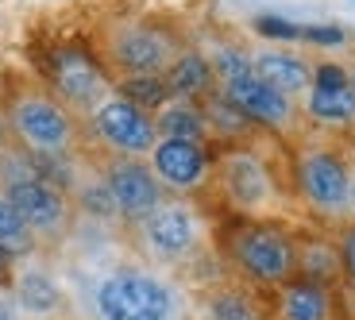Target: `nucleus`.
<instances>
[{
	"label": "nucleus",
	"instance_id": "obj_15",
	"mask_svg": "<svg viewBox=\"0 0 355 320\" xmlns=\"http://www.w3.org/2000/svg\"><path fill=\"white\" fill-rule=\"evenodd\" d=\"M251 73L275 85L290 100H302L313 85V62L290 46H255L251 51Z\"/></svg>",
	"mask_w": 355,
	"mask_h": 320
},
{
	"label": "nucleus",
	"instance_id": "obj_7",
	"mask_svg": "<svg viewBox=\"0 0 355 320\" xmlns=\"http://www.w3.org/2000/svg\"><path fill=\"white\" fill-rule=\"evenodd\" d=\"M132 235L155 267H186L209 247V220L189 197H166L147 220L135 224Z\"/></svg>",
	"mask_w": 355,
	"mask_h": 320
},
{
	"label": "nucleus",
	"instance_id": "obj_12",
	"mask_svg": "<svg viewBox=\"0 0 355 320\" xmlns=\"http://www.w3.org/2000/svg\"><path fill=\"white\" fill-rule=\"evenodd\" d=\"M147 166L155 170V178L162 189L174 197L201 193L213 181L216 154L209 151V143H186V139H159L155 151L147 154Z\"/></svg>",
	"mask_w": 355,
	"mask_h": 320
},
{
	"label": "nucleus",
	"instance_id": "obj_3",
	"mask_svg": "<svg viewBox=\"0 0 355 320\" xmlns=\"http://www.w3.org/2000/svg\"><path fill=\"white\" fill-rule=\"evenodd\" d=\"M0 189L16 205V213L24 216L27 228L35 231L39 247H58L73 231V216H78L73 197L39 178L31 170V159L19 147H8V159L0 166Z\"/></svg>",
	"mask_w": 355,
	"mask_h": 320
},
{
	"label": "nucleus",
	"instance_id": "obj_2",
	"mask_svg": "<svg viewBox=\"0 0 355 320\" xmlns=\"http://www.w3.org/2000/svg\"><path fill=\"white\" fill-rule=\"evenodd\" d=\"M4 132L31 159H70L81 143V120L51 89L24 85L4 105Z\"/></svg>",
	"mask_w": 355,
	"mask_h": 320
},
{
	"label": "nucleus",
	"instance_id": "obj_23",
	"mask_svg": "<svg viewBox=\"0 0 355 320\" xmlns=\"http://www.w3.org/2000/svg\"><path fill=\"white\" fill-rule=\"evenodd\" d=\"M0 251L12 258V263H19V258H31L39 255V240L35 231L24 224V216L16 213V205H12L8 197H4V189H0Z\"/></svg>",
	"mask_w": 355,
	"mask_h": 320
},
{
	"label": "nucleus",
	"instance_id": "obj_27",
	"mask_svg": "<svg viewBox=\"0 0 355 320\" xmlns=\"http://www.w3.org/2000/svg\"><path fill=\"white\" fill-rule=\"evenodd\" d=\"M255 35L263 43H302V24H293L286 16H275V12H263V16L251 19Z\"/></svg>",
	"mask_w": 355,
	"mask_h": 320
},
{
	"label": "nucleus",
	"instance_id": "obj_28",
	"mask_svg": "<svg viewBox=\"0 0 355 320\" xmlns=\"http://www.w3.org/2000/svg\"><path fill=\"white\" fill-rule=\"evenodd\" d=\"M302 43L317 51H340L347 43V31L336 24H302Z\"/></svg>",
	"mask_w": 355,
	"mask_h": 320
},
{
	"label": "nucleus",
	"instance_id": "obj_21",
	"mask_svg": "<svg viewBox=\"0 0 355 320\" xmlns=\"http://www.w3.org/2000/svg\"><path fill=\"white\" fill-rule=\"evenodd\" d=\"M197 317L201 320H266L263 305L240 290V285H216L197 301Z\"/></svg>",
	"mask_w": 355,
	"mask_h": 320
},
{
	"label": "nucleus",
	"instance_id": "obj_6",
	"mask_svg": "<svg viewBox=\"0 0 355 320\" xmlns=\"http://www.w3.org/2000/svg\"><path fill=\"white\" fill-rule=\"evenodd\" d=\"M293 193L317 220L352 224V159L332 143H302L293 151Z\"/></svg>",
	"mask_w": 355,
	"mask_h": 320
},
{
	"label": "nucleus",
	"instance_id": "obj_18",
	"mask_svg": "<svg viewBox=\"0 0 355 320\" xmlns=\"http://www.w3.org/2000/svg\"><path fill=\"white\" fill-rule=\"evenodd\" d=\"M166 85H170L174 97L197 100V105H201L205 97H213L216 78H213V66H209V58H205L201 46H182V51H178V58L166 70Z\"/></svg>",
	"mask_w": 355,
	"mask_h": 320
},
{
	"label": "nucleus",
	"instance_id": "obj_13",
	"mask_svg": "<svg viewBox=\"0 0 355 320\" xmlns=\"http://www.w3.org/2000/svg\"><path fill=\"white\" fill-rule=\"evenodd\" d=\"M101 170H105L108 189H112L120 224H128V228L147 220V216L170 197L166 189H162V181L155 178V170L147 166V159H108Z\"/></svg>",
	"mask_w": 355,
	"mask_h": 320
},
{
	"label": "nucleus",
	"instance_id": "obj_11",
	"mask_svg": "<svg viewBox=\"0 0 355 320\" xmlns=\"http://www.w3.org/2000/svg\"><path fill=\"white\" fill-rule=\"evenodd\" d=\"M220 97L240 108L251 120V127H263V132H270V135L290 139V135H297V127H302V105L290 100L286 93H278L275 85H266L255 73L220 85Z\"/></svg>",
	"mask_w": 355,
	"mask_h": 320
},
{
	"label": "nucleus",
	"instance_id": "obj_19",
	"mask_svg": "<svg viewBox=\"0 0 355 320\" xmlns=\"http://www.w3.org/2000/svg\"><path fill=\"white\" fill-rule=\"evenodd\" d=\"M155 132L159 139H186V143H209V120H205V108L197 100H182L170 97L166 105L155 112Z\"/></svg>",
	"mask_w": 355,
	"mask_h": 320
},
{
	"label": "nucleus",
	"instance_id": "obj_8",
	"mask_svg": "<svg viewBox=\"0 0 355 320\" xmlns=\"http://www.w3.org/2000/svg\"><path fill=\"white\" fill-rule=\"evenodd\" d=\"M178 31L155 19H112L101 35L105 70L112 78H135V73H166L182 51Z\"/></svg>",
	"mask_w": 355,
	"mask_h": 320
},
{
	"label": "nucleus",
	"instance_id": "obj_31",
	"mask_svg": "<svg viewBox=\"0 0 355 320\" xmlns=\"http://www.w3.org/2000/svg\"><path fill=\"white\" fill-rule=\"evenodd\" d=\"M0 320H27V317L16 309V301H8V297L0 294Z\"/></svg>",
	"mask_w": 355,
	"mask_h": 320
},
{
	"label": "nucleus",
	"instance_id": "obj_4",
	"mask_svg": "<svg viewBox=\"0 0 355 320\" xmlns=\"http://www.w3.org/2000/svg\"><path fill=\"white\" fill-rule=\"evenodd\" d=\"M213 181L224 205L243 220H278L286 216V193L275 178V166L251 143H228L216 154Z\"/></svg>",
	"mask_w": 355,
	"mask_h": 320
},
{
	"label": "nucleus",
	"instance_id": "obj_17",
	"mask_svg": "<svg viewBox=\"0 0 355 320\" xmlns=\"http://www.w3.org/2000/svg\"><path fill=\"white\" fill-rule=\"evenodd\" d=\"M302 120L324 132H355V85H340V89H320L309 85L302 100Z\"/></svg>",
	"mask_w": 355,
	"mask_h": 320
},
{
	"label": "nucleus",
	"instance_id": "obj_5",
	"mask_svg": "<svg viewBox=\"0 0 355 320\" xmlns=\"http://www.w3.org/2000/svg\"><path fill=\"white\" fill-rule=\"evenodd\" d=\"M232 270L248 285L278 290L297 278V235L278 220H240L224 240Z\"/></svg>",
	"mask_w": 355,
	"mask_h": 320
},
{
	"label": "nucleus",
	"instance_id": "obj_24",
	"mask_svg": "<svg viewBox=\"0 0 355 320\" xmlns=\"http://www.w3.org/2000/svg\"><path fill=\"white\" fill-rule=\"evenodd\" d=\"M205 108V120H209V135L213 139H232V143H248L251 135V120L240 112V108L232 105V100L220 97V89L213 93V97L201 100Z\"/></svg>",
	"mask_w": 355,
	"mask_h": 320
},
{
	"label": "nucleus",
	"instance_id": "obj_10",
	"mask_svg": "<svg viewBox=\"0 0 355 320\" xmlns=\"http://www.w3.org/2000/svg\"><path fill=\"white\" fill-rule=\"evenodd\" d=\"M85 132L108 159H147L155 151V143H159L155 116L143 112L132 100H124L120 93H112L97 112L89 116Z\"/></svg>",
	"mask_w": 355,
	"mask_h": 320
},
{
	"label": "nucleus",
	"instance_id": "obj_20",
	"mask_svg": "<svg viewBox=\"0 0 355 320\" xmlns=\"http://www.w3.org/2000/svg\"><path fill=\"white\" fill-rule=\"evenodd\" d=\"M297 278H309V282H320V285H336L340 278H344L340 243L320 240V235L297 240Z\"/></svg>",
	"mask_w": 355,
	"mask_h": 320
},
{
	"label": "nucleus",
	"instance_id": "obj_29",
	"mask_svg": "<svg viewBox=\"0 0 355 320\" xmlns=\"http://www.w3.org/2000/svg\"><path fill=\"white\" fill-rule=\"evenodd\" d=\"M313 85H320V89L352 85V66H344V62H313Z\"/></svg>",
	"mask_w": 355,
	"mask_h": 320
},
{
	"label": "nucleus",
	"instance_id": "obj_32",
	"mask_svg": "<svg viewBox=\"0 0 355 320\" xmlns=\"http://www.w3.org/2000/svg\"><path fill=\"white\" fill-rule=\"evenodd\" d=\"M8 147H12V139H8V132H4V120H0V166L8 159Z\"/></svg>",
	"mask_w": 355,
	"mask_h": 320
},
{
	"label": "nucleus",
	"instance_id": "obj_34",
	"mask_svg": "<svg viewBox=\"0 0 355 320\" xmlns=\"http://www.w3.org/2000/svg\"><path fill=\"white\" fill-rule=\"evenodd\" d=\"M352 85H355V66H352Z\"/></svg>",
	"mask_w": 355,
	"mask_h": 320
},
{
	"label": "nucleus",
	"instance_id": "obj_22",
	"mask_svg": "<svg viewBox=\"0 0 355 320\" xmlns=\"http://www.w3.org/2000/svg\"><path fill=\"white\" fill-rule=\"evenodd\" d=\"M73 208L93 220H108V224H120V213H116V201H112V189L105 181V170H81L78 186H73Z\"/></svg>",
	"mask_w": 355,
	"mask_h": 320
},
{
	"label": "nucleus",
	"instance_id": "obj_16",
	"mask_svg": "<svg viewBox=\"0 0 355 320\" xmlns=\"http://www.w3.org/2000/svg\"><path fill=\"white\" fill-rule=\"evenodd\" d=\"M275 320H336V290L309 278H290L275 290Z\"/></svg>",
	"mask_w": 355,
	"mask_h": 320
},
{
	"label": "nucleus",
	"instance_id": "obj_25",
	"mask_svg": "<svg viewBox=\"0 0 355 320\" xmlns=\"http://www.w3.org/2000/svg\"><path fill=\"white\" fill-rule=\"evenodd\" d=\"M112 81H116V93L120 97L139 105L143 112H151V116L174 97L166 85V73H135V78H112Z\"/></svg>",
	"mask_w": 355,
	"mask_h": 320
},
{
	"label": "nucleus",
	"instance_id": "obj_26",
	"mask_svg": "<svg viewBox=\"0 0 355 320\" xmlns=\"http://www.w3.org/2000/svg\"><path fill=\"white\" fill-rule=\"evenodd\" d=\"M201 51H205V58H209V66H213L216 89H220V85H228V81L248 78V73H251V51H248V46L216 39V43L201 46Z\"/></svg>",
	"mask_w": 355,
	"mask_h": 320
},
{
	"label": "nucleus",
	"instance_id": "obj_9",
	"mask_svg": "<svg viewBox=\"0 0 355 320\" xmlns=\"http://www.w3.org/2000/svg\"><path fill=\"white\" fill-rule=\"evenodd\" d=\"M46 78H51V93L62 100L78 120H89V116L116 93V81H112V73L105 70V62H97V58L89 51H81V46H58V51L51 54Z\"/></svg>",
	"mask_w": 355,
	"mask_h": 320
},
{
	"label": "nucleus",
	"instance_id": "obj_1",
	"mask_svg": "<svg viewBox=\"0 0 355 320\" xmlns=\"http://www.w3.org/2000/svg\"><path fill=\"white\" fill-rule=\"evenodd\" d=\"M189 312L182 282L159 267H116L93 285L97 320H189Z\"/></svg>",
	"mask_w": 355,
	"mask_h": 320
},
{
	"label": "nucleus",
	"instance_id": "obj_14",
	"mask_svg": "<svg viewBox=\"0 0 355 320\" xmlns=\"http://www.w3.org/2000/svg\"><path fill=\"white\" fill-rule=\"evenodd\" d=\"M12 301L27 320H54L66 312V290L39 255L12 263Z\"/></svg>",
	"mask_w": 355,
	"mask_h": 320
},
{
	"label": "nucleus",
	"instance_id": "obj_30",
	"mask_svg": "<svg viewBox=\"0 0 355 320\" xmlns=\"http://www.w3.org/2000/svg\"><path fill=\"white\" fill-rule=\"evenodd\" d=\"M340 258H344V278L355 285V220L340 228Z\"/></svg>",
	"mask_w": 355,
	"mask_h": 320
},
{
	"label": "nucleus",
	"instance_id": "obj_33",
	"mask_svg": "<svg viewBox=\"0 0 355 320\" xmlns=\"http://www.w3.org/2000/svg\"><path fill=\"white\" fill-rule=\"evenodd\" d=\"M347 208H352V220H355V162H352V193H347Z\"/></svg>",
	"mask_w": 355,
	"mask_h": 320
}]
</instances>
